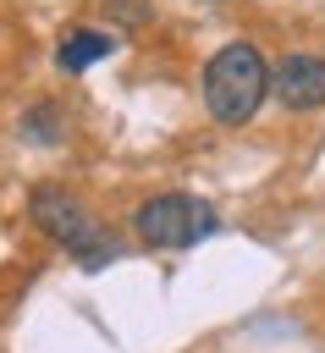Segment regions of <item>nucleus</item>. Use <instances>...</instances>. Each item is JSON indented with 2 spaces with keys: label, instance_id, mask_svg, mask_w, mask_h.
<instances>
[{
  "label": "nucleus",
  "instance_id": "1",
  "mask_svg": "<svg viewBox=\"0 0 325 353\" xmlns=\"http://www.w3.org/2000/svg\"><path fill=\"white\" fill-rule=\"evenodd\" d=\"M264 94H270V66H264V55L248 39L220 44L209 55V66H204V105H209L215 121H226V127L253 121Z\"/></svg>",
  "mask_w": 325,
  "mask_h": 353
},
{
  "label": "nucleus",
  "instance_id": "2",
  "mask_svg": "<svg viewBox=\"0 0 325 353\" xmlns=\"http://www.w3.org/2000/svg\"><path fill=\"white\" fill-rule=\"evenodd\" d=\"M132 226L149 248H187V243L215 232V210L204 199H187V193H160L132 215Z\"/></svg>",
  "mask_w": 325,
  "mask_h": 353
},
{
  "label": "nucleus",
  "instance_id": "3",
  "mask_svg": "<svg viewBox=\"0 0 325 353\" xmlns=\"http://www.w3.org/2000/svg\"><path fill=\"white\" fill-rule=\"evenodd\" d=\"M33 221L55 237V243H66L83 265H105L116 248L105 243V232H99V221L77 204V199H66V193H55V188H39L33 193Z\"/></svg>",
  "mask_w": 325,
  "mask_h": 353
},
{
  "label": "nucleus",
  "instance_id": "4",
  "mask_svg": "<svg viewBox=\"0 0 325 353\" xmlns=\"http://www.w3.org/2000/svg\"><path fill=\"white\" fill-rule=\"evenodd\" d=\"M270 94L286 110H319L325 105V61L319 55H286L270 72Z\"/></svg>",
  "mask_w": 325,
  "mask_h": 353
},
{
  "label": "nucleus",
  "instance_id": "5",
  "mask_svg": "<svg viewBox=\"0 0 325 353\" xmlns=\"http://www.w3.org/2000/svg\"><path fill=\"white\" fill-rule=\"evenodd\" d=\"M116 50V39L110 33H99V28H77V33H66L61 39V50H55V61H61V72H88L94 61H105Z\"/></svg>",
  "mask_w": 325,
  "mask_h": 353
},
{
  "label": "nucleus",
  "instance_id": "6",
  "mask_svg": "<svg viewBox=\"0 0 325 353\" xmlns=\"http://www.w3.org/2000/svg\"><path fill=\"white\" fill-rule=\"evenodd\" d=\"M28 132H39L33 143H55V116H50V110H33V116H28Z\"/></svg>",
  "mask_w": 325,
  "mask_h": 353
}]
</instances>
